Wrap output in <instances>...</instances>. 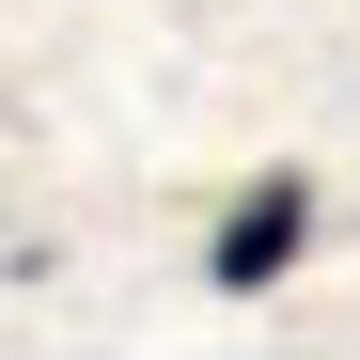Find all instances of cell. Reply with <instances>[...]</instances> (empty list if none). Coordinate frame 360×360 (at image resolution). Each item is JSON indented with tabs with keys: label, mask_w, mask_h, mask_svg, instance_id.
Wrapping results in <instances>:
<instances>
[{
	"label": "cell",
	"mask_w": 360,
	"mask_h": 360,
	"mask_svg": "<svg viewBox=\"0 0 360 360\" xmlns=\"http://www.w3.org/2000/svg\"><path fill=\"white\" fill-rule=\"evenodd\" d=\"M297 251H314V172H251V188H235V219H219V251H204V266H219L235 297H251V282H282Z\"/></svg>",
	"instance_id": "6da1fadb"
}]
</instances>
